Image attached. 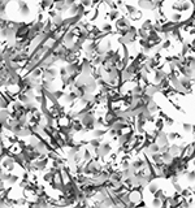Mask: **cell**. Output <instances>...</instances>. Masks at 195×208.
<instances>
[{"mask_svg": "<svg viewBox=\"0 0 195 208\" xmlns=\"http://www.w3.org/2000/svg\"><path fill=\"white\" fill-rule=\"evenodd\" d=\"M129 17H126V16H121V17L117 20L115 24H116V30L117 29H124V27H130L132 26V22H130Z\"/></svg>", "mask_w": 195, "mask_h": 208, "instance_id": "obj_6", "label": "cell"}, {"mask_svg": "<svg viewBox=\"0 0 195 208\" xmlns=\"http://www.w3.org/2000/svg\"><path fill=\"white\" fill-rule=\"evenodd\" d=\"M186 181H187V184L193 185L195 184V170H189L187 174H186Z\"/></svg>", "mask_w": 195, "mask_h": 208, "instance_id": "obj_23", "label": "cell"}, {"mask_svg": "<svg viewBox=\"0 0 195 208\" xmlns=\"http://www.w3.org/2000/svg\"><path fill=\"white\" fill-rule=\"evenodd\" d=\"M159 189H160V185L157 184V181H155V179H154V181H151L148 184V186H147V191H148L151 195H154V194L159 190Z\"/></svg>", "mask_w": 195, "mask_h": 208, "instance_id": "obj_14", "label": "cell"}, {"mask_svg": "<svg viewBox=\"0 0 195 208\" xmlns=\"http://www.w3.org/2000/svg\"><path fill=\"white\" fill-rule=\"evenodd\" d=\"M190 52H191V43L189 40H183L182 46H181L180 55H182V56H187Z\"/></svg>", "mask_w": 195, "mask_h": 208, "instance_id": "obj_8", "label": "cell"}, {"mask_svg": "<svg viewBox=\"0 0 195 208\" xmlns=\"http://www.w3.org/2000/svg\"><path fill=\"white\" fill-rule=\"evenodd\" d=\"M107 17L111 22H116L121 17V12H120V9H109L107 12Z\"/></svg>", "mask_w": 195, "mask_h": 208, "instance_id": "obj_7", "label": "cell"}, {"mask_svg": "<svg viewBox=\"0 0 195 208\" xmlns=\"http://www.w3.org/2000/svg\"><path fill=\"white\" fill-rule=\"evenodd\" d=\"M164 122H165V126H168V127H172V126H173V125H174V120H173V118H172V117H169V116H168V117H166L165 120H164Z\"/></svg>", "mask_w": 195, "mask_h": 208, "instance_id": "obj_32", "label": "cell"}, {"mask_svg": "<svg viewBox=\"0 0 195 208\" xmlns=\"http://www.w3.org/2000/svg\"><path fill=\"white\" fill-rule=\"evenodd\" d=\"M52 22H54V26L56 27V29H61V27H63V25H64L63 15H61V13H57V15L52 18Z\"/></svg>", "mask_w": 195, "mask_h": 208, "instance_id": "obj_11", "label": "cell"}, {"mask_svg": "<svg viewBox=\"0 0 195 208\" xmlns=\"http://www.w3.org/2000/svg\"><path fill=\"white\" fill-rule=\"evenodd\" d=\"M25 1H27V0H25Z\"/></svg>", "mask_w": 195, "mask_h": 208, "instance_id": "obj_41", "label": "cell"}, {"mask_svg": "<svg viewBox=\"0 0 195 208\" xmlns=\"http://www.w3.org/2000/svg\"><path fill=\"white\" fill-rule=\"evenodd\" d=\"M161 49H163V51H168V49H171L172 48V46H173V39H171V38H169V39H164L163 42H161Z\"/></svg>", "mask_w": 195, "mask_h": 208, "instance_id": "obj_16", "label": "cell"}, {"mask_svg": "<svg viewBox=\"0 0 195 208\" xmlns=\"http://www.w3.org/2000/svg\"><path fill=\"white\" fill-rule=\"evenodd\" d=\"M164 126H165V122H164V118L157 117L155 121V127L156 130H164Z\"/></svg>", "mask_w": 195, "mask_h": 208, "instance_id": "obj_27", "label": "cell"}, {"mask_svg": "<svg viewBox=\"0 0 195 208\" xmlns=\"http://www.w3.org/2000/svg\"><path fill=\"white\" fill-rule=\"evenodd\" d=\"M172 186L174 187V190L177 191V193H182V190H183V187L180 185V182H176V184H172Z\"/></svg>", "mask_w": 195, "mask_h": 208, "instance_id": "obj_33", "label": "cell"}, {"mask_svg": "<svg viewBox=\"0 0 195 208\" xmlns=\"http://www.w3.org/2000/svg\"><path fill=\"white\" fill-rule=\"evenodd\" d=\"M58 74H60V77L63 76H68V70H66V66H61L60 69H58Z\"/></svg>", "mask_w": 195, "mask_h": 208, "instance_id": "obj_34", "label": "cell"}, {"mask_svg": "<svg viewBox=\"0 0 195 208\" xmlns=\"http://www.w3.org/2000/svg\"><path fill=\"white\" fill-rule=\"evenodd\" d=\"M139 12V9L136 7H134V5H132V4H126V15L129 16H133V15H136V13Z\"/></svg>", "mask_w": 195, "mask_h": 208, "instance_id": "obj_18", "label": "cell"}, {"mask_svg": "<svg viewBox=\"0 0 195 208\" xmlns=\"http://www.w3.org/2000/svg\"><path fill=\"white\" fill-rule=\"evenodd\" d=\"M161 155H163V161H164V163H166V164H171L172 160H173V155H172L169 151H166V152H161Z\"/></svg>", "mask_w": 195, "mask_h": 208, "instance_id": "obj_21", "label": "cell"}, {"mask_svg": "<svg viewBox=\"0 0 195 208\" xmlns=\"http://www.w3.org/2000/svg\"><path fill=\"white\" fill-rule=\"evenodd\" d=\"M169 20L174 21V22H181V21H182V13L174 10V12H172V15L169 16Z\"/></svg>", "mask_w": 195, "mask_h": 208, "instance_id": "obj_17", "label": "cell"}, {"mask_svg": "<svg viewBox=\"0 0 195 208\" xmlns=\"http://www.w3.org/2000/svg\"><path fill=\"white\" fill-rule=\"evenodd\" d=\"M168 138H169L171 142H176L177 139H181V135L178 134V133H176V131H169L168 133Z\"/></svg>", "mask_w": 195, "mask_h": 208, "instance_id": "obj_30", "label": "cell"}, {"mask_svg": "<svg viewBox=\"0 0 195 208\" xmlns=\"http://www.w3.org/2000/svg\"><path fill=\"white\" fill-rule=\"evenodd\" d=\"M194 79H195V70H194Z\"/></svg>", "mask_w": 195, "mask_h": 208, "instance_id": "obj_40", "label": "cell"}, {"mask_svg": "<svg viewBox=\"0 0 195 208\" xmlns=\"http://www.w3.org/2000/svg\"><path fill=\"white\" fill-rule=\"evenodd\" d=\"M111 152H112V142H111V141H104V142H102L100 147L94 150V155L102 157V159L107 157Z\"/></svg>", "mask_w": 195, "mask_h": 208, "instance_id": "obj_1", "label": "cell"}, {"mask_svg": "<svg viewBox=\"0 0 195 208\" xmlns=\"http://www.w3.org/2000/svg\"><path fill=\"white\" fill-rule=\"evenodd\" d=\"M141 27H143V29H146V30H152L154 29V22H152L150 18H147V20H144L143 22H142V25H141Z\"/></svg>", "mask_w": 195, "mask_h": 208, "instance_id": "obj_20", "label": "cell"}, {"mask_svg": "<svg viewBox=\"0 0 195 208\" xmlns=\"http://www.w3.org/2000/svg\"><path fill=\"white\" fill-rule=\"evenodd\" d=\"M79 3L86 8V9H90V8H93L94 5H95L94 0H79Z\"/></svg>", "mask_w": 195, "mask_h": 208, "instance_id": "obj_28", "label": "cell"}, {"mask_svg": "<svg viewBox=\"0 0 195 208\" xmlns=\"http://www.w3.org/2000/svg\"><path fill=\"white\" fill-rule=\"evenodd\" d=\"M147 159H148L151 163H154V164H160V163H164V161H163V155H161V152H155V154H152L151 156L147 157Z\"/></svg>", "mask_w": 195, "mask_h": 208, "instance_id": "obj_12", "label": "cell"}, {"mask_svg": "<svg viewBox=\"0 0 195 208\" xmlns=\"http://www.w3.org/2000/svg\"><path fill=\"white\" fill-rule=\"evenodd\" d=\"M157 117H160V118H164V120H165V118L168 117V115H166L165 112H163V111H159V115H157Z\"/></svg>", "mask_w": 195, "mask_h": 208, "instance_id": "obj_37", "label": "cell"}, {"mask_svg": "<svg viewBox=\"0 0 195 208\" xmlns=\"http://www.w3.org/2000/svg\"><path fill=\"white\" fill-rule=\"evenodd\" d=\"M136 5L142 10H156L155 9V0H138Z\"/></svg>", "mask_w": 195, "mask_h": 208, "instance_id": "obj_3", "label": "cell"}, {"mask_svg": "<svg viewBox=\"0 0 195 208\" xmlns=\"http://www.w3.org/2000/svg\"><path fill=\"white\" fill-rule=\"evenodd\" d=\"M88 145L93 146L94 148H98V147H100V145H102V138H95V137H93L90 141H88Z\"/></svg>", "mask_w": 195, "mask_h": 208, "instance_id": "obj_22", "label": "cell"}, {"mask_svg": "<svg viewBox=\"0 0 195 208\" xmlns=\"http://www.w3.org/2000/svg\"><path fill=\"white\" fill-rule=\"evenodd\" d=\"M190 43H191V52H190V54L195 55V35L193 37V39L190 40Z\"/></svg>", "mask_w": 195, "mask_h": 208, "instance_id": "obj_35", "label": "cell"}, {"mask_svg": "<svg viewBox=\"0 0 195 208\" xmlns=\"http://www.w3.org/2000/svg\"><path fill=\"white\" fill-rule=\"evenodd\" d=\"M72 125H73V129L76 133H83L85 131V125L82 124L81 120H78V118H73V120H72Z\"/></svg>", "mask_w": 195, "mask_h": 208, "instance_id": "obj_9", "label": "cell"}, {"mask_svg": "<svg viewBox=\"0 0 195 208\" xmlns=\"http://www.w3.org/2000/svg\"><path fill=\"white\" fill-rule=\"evenodd\" d=\"M58 74V70L55 66H51V68H46L43 69V76H42V79L43 81H55L57 78Z\"/></svg>", "mask_w": 195, "mask_h": 208, "instance_id": "obj_2", "label": "cell"}, {"mask_svg": "<svg viewBox=\"0 0 195 208\" xmlns=\"http://www.w3.org/2000/svg\"><path fill=\"white\" fill-rule=\"evenodd\" d=\"M20 179H21V177H20L18 174H12V176H10V178L7 181V185H8V186H13V185L18 184Z\"/></svg>", "mask_w": 195, "mask_h": 208, "instance_id": "obj_19", "label": "cell"}, {"mask_svg": "<svg viewBox=\"0 0 195 208\" xmlns=\"http://www.w3.org/2000/svg\"><path fill=\"white\" fill-rule=\"evenodd\" d=\"M78 4H79V1L72 5V7L69 8V10H68V13H66V16H76V15H78Z\"/></svg>", "mask_w": 195, "mask_h": 208, "instance_id": "obj_24", "label": "cell"}, {"mask_svg": "<svg viewBox=\"0 0 195 208\" xmlns=\"http://www.w3.org/2000/svg\"><path fill=\"white\" fill-rule=\"evenodd\" d=\"M100 29H102L103 33H107V34H111V33L113 31V26H112V24H111V21L102 22V26H100Z\"/></svg>", "mask_w": 195, "mask_h": 208, "instance_id": "obj_15", "label": "cell"}, {"mask_svg": "<svg viewBox=\"0 0 195 208\" xmlns=\"http://www.w3.org/2000/svg\"><path fill=\"white\" fill-rule=\"evenodd\" d=\"M138 35H139V38L148 39V30L143 29V27H139V29H138Z\"/></svg>", "mask_w": 195, "mask_h": 208, "instance_id": "obj_31", "label": "cell"}, {"mask_svg": "<svg viewBox=\"0 0 195 208\" xmlns=\"http://www.w3.org/2000/svg\"><path fill=\"white\" fill-rule=\"evenodd\" d=\"M189 165H193L195 168V157H193L191 160H189Z\"/></svg>", "mask_w": 195, "mask_h": 208, "instance_id": "obj_39", "label": "cell"}, {"mask_svg": "<svg viewBox=\"0 0 195 208\" xmlns=\"http://www.w3.org/2000/svg\"><path fill=\"white\" fill-rule=\"evenodd\" d=\"M5 182L7 181H4V179H1V181H0V190H5Z\"/></svg>", "mask_w": 195, "mask_h": 208, "instance_id": "obj_38", "label": "cell"}, {"mask_svg": "<svg viewBox=\"0 0 195 208\" xmlns=\"http://www.w3.org/2000/svg\"><path fill=\"white\" fill-rule=\"evenodd\" d=\"M54 177H55V174L52 173L51 170H46V172H43L42 179H43V182H46V184L51 185L52 182H54Z\"/></svg>", "mask_w": 195, "mask_h": 208, "instance_id": "obj_13", "label": "cell"}, {"mask_svg": "<svg viewBox=\"0 0 195 208\" xmlns=\"http://www.w3.org/2000/svg\"><path fill=\"white\" fill-rule=\"evenodd\" d=\"M151 207H155V208L163 207V200H161L160 198H156V196H154V198H152V200H151Z\"/></svg>", "mask_w": 195, "mask_h": 208, "instance_id": "obj_29", "label": "cell"}, {"mask_svg": "<svg viewBox=\"0 0 195 208\" xmlns=\"http://www.w3.org/2000/svg\"><path fill=\"white\" fill-rule=\"evenodd\" d=\"M169 147H171V143H169V145H163V146H160V152H166V151H169Z\"/></svg>", "mask_w": 195, "mask_h": 208, "instance_id": "obj_36", "label": "cell"}, {"mask_svg": "<svg viewBox=\"0 0 195 208\" xmlns=\"http://www.w3.org/2000/svg\"><path fill=\"white\" fill-rule=\"evenodd\" d=\"M91 133H93V137H95V138H103V137H107L108 129H105V127H96V129H94Z\"/></svg>", "mask_w": 195, "mask_h": 208, "instance_id": "obj_10", "label": "cell"}, {"mask_svg": "<svg viewBox=\"0 0 195 208\" xmlns=\"http://www.w3.org/2000/svg\"><path fill=\"white\" fill-rule=\"evenodd\" d=\"M17 7H18V10H20V15L22 17H27L30 16V7L27 5V3L25 0H17Z\"/></svg>", "mask_w": 195, "mask_h": 208, "instance_id": "obj_4", "label": "cell"}, {"mask_svg": "<svg viewBox=\"0 0 195 208\" xmlns=\"http://www.w3.org/2000/svg\"><path fill=\"white\" fill-rule=\"evenodd\" d=\"M156 142H157L160 146L169 145L171 141H169V138H168V133H165L164 130H159L157 134H156Z\"/></svg>", "mask_w": 195, "mask_h": 208, "instance_id": "obj_5", "label": "cell"}, {"mask_svg": "<svg viewBox=\"0 0 195 208\" xmlns=\"http://www.w3.org/2000/svg\"><path fill=\"white\" fill-rule=\"evenodd\" d=\"M193 129H194V125L193 124H189V122H183L182 124V130H183V133H186V134H190V133H193Z\"/></svg>", "mask_w": 195, "mask_h": 208, "instance_id": "obj_26", "label": "cell"}, {"mask_svg": "<svg viewBox=\"0 0 195 208\" xmlns=\"http://www.w3.org/2000/svg\"><path fill=\"white\" fill-rule=\"evenodd\" d=\"M148 109L151 111L152 115H155V113H159V111H160V108H159V105L156 104L155 100H152L151 103H148Z\"/></svg>", "mask_w": 195, "mask_h": 208, "instance_id": "obj_25", "label": "cell"}]
</instances>
